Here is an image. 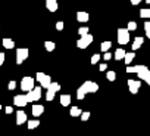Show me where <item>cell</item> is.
Wrapping results in <instances>:
<instances>
[{"label": "cell", "instance_id": "6da1fadb", "mask_svg": "<svg viewBox=\"0 0 150 136\" xmlns=\"http://www.w3.org/2000/svg\"><path fill=\"white\" fill-rule=\"evenodd\" d=\"M97 90H99V84L94 83V82L87 80V82L83 83V86L78 87V90H77V98L81 101V99H84V96H86L87 93H96Z\"/></svg>", "mask_w": 150, "mask_h": 136}, {"label": "cell", "instance_id": "7a4b0ae2", "mask_svg": "<svg viewBox=\"0 0 150 136\" xmlns=\"http://www.w3.org/2000/svg\"><path fill=\"white\" fill-rule=\"evenodd\" d=\"M127 73H135L140 80H144V79L149 76L150 70H149L146 65H134V67H129V65H128V67H127Z\"/></svg>", "mask_w": 150, "mask_h": 136}, {"label": "cell", "instance_id": "3957f363", "mask_svg": "<svg viewBox=\"0 0 150 136\" xmlns=\"http://www.w3.org/2000/svg\"><path fill=\"white\" fill-rule=\"evenodd\" d=\"M25 96H27V101H28V102H37V101L41 98V87H40V86H37V87L34 86L30 92H27Z\"/></svg>", "mask_w": 150, "mask_h": 136}, {"label": "cell", "instance_id": "277c9868", "mask_svg": "<svg viewBox=\"0 0 150 136\" xmlns=\"http://www.w3.org/2000/svg\"><path fill=\"white\" fill-rule=\"evenodd\" d=\"M91 43H93V36H91V34H84V36H81V37L78 39L77 47H78V49H87Z\"/></svg>", "mask_w": 150, "mask_h": 136}, {"label": "cell", "instance_id": "5b68a950", "mask_svg": "<svg viewBox=\"0 0 150 136\" xmlns=\"http://www.w3.org/2000/svg\"><path fill=\"white\" fill-rule=\"evenodd\" d=\"M118 43L119 44L129 43V30L128 28H119L118 30Z\"/></svg>", "mask_w": 150, "mask_h": 136}, {"label": "cell", "instance_id": "8992f818", "mask_svg": "<svg viewBox=\"0 0 150 136\" xmlns=\"http://www.w3.org/2000/svg\"><path fill=\"white\" fill-rule=\"evenodd\" d=\"M28 55H30V50H28L27 47H19V49H16V64L21 65L24 61H27Z\"/></svg>", "mask_w": 150, "mask_h": 136}, {"label": "cell", "instance_id": "52a82bcc", "mask_svg": "<svg viewBox=\"0 0 150 136\" xmlns=\"http://www.w3.org/2000/svg\"><path fill=\"white\" fill-rule=\"evenodd\" d=\"M35 79H37V82L41 84V87H44V89H47L49 84L52 83L50 76H47V74H44V73H37V74H35Z\"/></svg>", "mask_w": 150, "mask_h": 136}, {"label": "cell", "instance_id": "ba28073f", "mask_svg": "<svg viewBox=\"0 0 150 136\" xmlns=\"http://www.w3.org/2000/svg\"><path fill=\"white\" fill-rule=\"evenodd\" d=\"M34 86H35V82H34L33 77H22V80H21V89L24 92H30Z\"/></svg>", "mask_w": 150, "mask_h": 136}, {"label": "cell", "instance_id": "9c48e42d", "mask_svg": "<svg viewBox=\"0 0 150 136\" xmlns=\"http://www.w3.org/2000/svg\"><path fill=\"white\" fill-rule=\"evenodd\" d=\"M140 87H141V82L140 80H131V79L128 80V89H129V92L132 95H137Z\"/></svg>", "mask_w": 150, "mask_h": 136}, {"label": "cell", "instance_id": "30bf717a", "mask_svg": "<svg viewBox=\"0 0 150 136\" xmlns=\"http://www.w3.org/2000/svg\"><path fill=\"white\" fill-rule=\"evenodd\" d=\"M13 104H15L16 107H21V108H24V107L28 104V101H27V96H25V95H16V96L13 98Z\"/></svg>", "mask_w": 150, "mask_h": 136}, {"label": "cell", "instance_id": "8fae6325", "mask_svg": "<svg viewBox=\"0 0 150 136\" xmlns=\"http://www.w3.org/2000/svg\"><path fill=\"white\" fill-rule=\"evenodd\" d=\"M46 8H47V11H50V12H56L57 8H59L57 0H46Z\"/></svg>", "mask_w": 150, "mask_h": 136}, {"label": "cell", "instance_id": "7c38bea8", "mask_svg": "<svg viewBox=\"0 0 150 136\" xmlns=\"http://www.w3.org/2000/svg\"><path fill=\"white\" fill-rule=\"evenodd\" d=\"M27 120H28V118H27V114H25L24 111H18V112H16V124H18V126L24 124Z\"/></svg>", "mask_w": 150, "mask_h": 136}, {"label": "cell", "instance_id": "4fadbf2b", "mask_svg": "<svg viewBox=\"0 0 150 136\" xmlns=\"http://www.w3.org/2000/svg\"><path fill=\"white\" fill-rule=\"evenodd\" d=\"M90 19V15L87 12H77V21L78 22H87Z\"/></svg>", "mask_w": 150, "mask_h": 136}, {"label": "cell", "instance_id": "5bb4252c", "mask_svg": "<svg viewBox=\"0 0 150 136\" xmlns=\"http://www.w3.org/2000/svg\"><path fill=\"white\" fill-rule=\"evenodd\" d=\"M143 43H144V39H143V37H135L134 42H132V50L135 52L137 49H140V47L143 46Z\"/></svg>", "mask_w": 150, "mask_h": 136}, {"label": "cell", "instance_id": "9a60e30c", "mask_svg": "<svg viewBox=\"0 0 150 136\" xmlns=\"http://www.w3.org/2000/svg\"><path fill=\"white\" fill-rule=\"evenodd\" d=\"M43 112H44V107H43V105H34V107H33V114H34V117H40Z\"/></svg>", "mask_w": 150, "mask_h": 136}, {"label": "cell", "instance_id": "2e32d148", "mask_svg": "<svg viewBox=\"0 0 150 136\" xmlns=\"http://www.w3.org/2000/svg\"><path fill=\"white\" fill-rule=\"evenodd\" d=\"M134 58H135V53H134V52H128V53H125V56H124V62H125L127 65H129V64L134 61Z\"/></svg>", "mask_w": 150, "mask_h": 136}, {"label": "cell", "instance_id": "e0dca14e", "mask_svg": "<svg viewBox=\"0 0 150 136\" xmlns=\"http://www.w3.org/2000/svg\"><path fill=\"white\" fill-rule=\"evenodd\" d=\"M60 105L62 107H69L71 105V96L69 95H62L60 96Z\"/></svg>", "mask_w": 150, "mask_h": 136}, {"label": "cell", "instance_id": "ac0fdd59", "mask_svg": "<svg viewBox=\"0 0 150 136\" xmlns=\"http://www.w3.org/2000/svg\"><path fill=\"white\" fill-rule=\"evenodd\" d=\"M3 46L6 47V49H13L15 47V42L12 40V39H3Z\"/></svg>", "mask_w": 150, "mask_h": 136}, {"label": "cell", "instance_id": "d6986e66", "mask_svg": "<svg viewBox=\"0 0 150 136\" xmlns=\"http://www.w3.org/2000/svg\"><path fill=\"white\" fill-rule=\"evenodd\" d=\"M81 108H78V107H72L71 108V111H69V114H71V117H80L81 115Z\"/></svg>", "mask_w": 150, "mask_h": 136}, {"label": "cell", "instance_id": "ffe728a7", "mask_svg": "<svg viewBox=\"0 0 150 136\" xmlns=\"http://www.w3.org/2000/svg\"><path fill=\"white\" fill-rule=\"evenodd\" d=\"M125 53H127V52H125L124 49H116V52H115V55H113V56H115V59H116V61H121V59H124Z\"/></svg>", "mask_w": 150, "mask_h": 136}, {"label": "cell", "instance_id": "44dd1931", "mask_svg": "<svg viewBox=\"0 0 150 136\" xmlns=\"http://www.w3.org/2000/svg\"><path fill=\"white\" fill-rule=\"evenodd\" d=\"M27 124H28V129H35L40 126V120H27Z\"/></svg>", "mask_w": 150, "mask_h": 136}, {"label": "cell", "instance_id": "7402d4cb", "mask_svg": "<svg viewBox=\"0 0 150 136\" xmlns=\"http://www.w3.org/2000/svg\"><path fill=\"white\" fill-rule=\"evenodd\" d=\"M110 47H112V42H103V43L100 44V50H102V52H108Z\"/></svg>", "mask_w": 150, "mask_h": 136}, {"label": "cell", "instance_id": "603a6c76", "mask_svg": "<svg viewBox=\"0 0 150 136\" xmlns=\"http://www.w3.org/2000/svg\"><path fill=\"white\" fill-rule=\"evenodd\" d=\"M44 47H46L47 52H53L54 47H56V44H54L53 42H44Z\"/></svg>", "mask_w": 150, "mask_h": 136}, {"label": "cell", "instance_id": "cb8c5ba5", "mask_svg": "<svg viewBox=\"0 0 150 136\" xmlns=\"http://www.w3.org/2000/svg\"><path fill=\"white\" fill-rule=\"evenodd\" d=\"M54 93H56V92H54L53 89H49V87H47V93H46V99H47V101H53V99H54Z\"/></svg>", "mask_w": 150, "mask_h": 136}, {"label": "cell", "instance_id": "d4e9b609", "mask_svg": "<svg viewBox=\"0 0 150 136\" xmlns=\"http://www.w3.org/2000/svg\"><path fill=\"white\" fill-rule=\"evenodd\" d=\"M140 16L144 18V19H149L150 18V9H141L140 11Z\"/></svg>", "mask_w": 150, "mask_h": 136}, {"label": "cell", "instance_id": "484cf974", "mask_svg": "<svg viewBox=\"0 0 150 136\" xmlns=\"http://www.w3.org/2000/svg\"><path fill=\"white\" fill-rule=\"evenodd\" d=\"M106 77H108V80H109V82H115L116 74H115V71H108V73H106Z\"/></svg>", "mask_w": 150, "mask_h": 136}, {"label": "cell", "instance_id": "4316f807", "mask_svg": "<svg viewBox=\"0 0 150 136\" xmlns=\"http://www.w3.org/2000/svg\"><path fill=\"white\" fill-rule=\"evenodd\" d=\"M144 31H146L147 39H150V21H146L144 22Z\"/></svg>", "mask_w": 150, "mask_h": 136}, {"label": "cell", "instance_id": "83f0119b", "mask_svg": "<svg viewBox=\"0 0 150 136\" xmlns=\"http://www.w3.org/2000/svg\"><path fill=\"white\" fill-rule=\"evenodd\" d=\"M127 28H128L129 31H135V30H137V22H135V21H129Z\"/></svg>", "mask_w": 150, "mask_h": 136}, {"label": "cell", "instance_id": "f1b7e54d", "mask_svg": "<svg viewBox=\"0 0 150 136\" xmlns=\"http://www.w3.org/2000/svg\"><path fill=\"white\" fill-rule=\"evenodd\" d=\"M78 34H80V36L88 34V27H80V28H78Z\"/></svg>", "mask_w": 150, "mask_h": 136}, {"label": "cell", "instance_id": "f546056e", "mask_svg": "<svg viewBox=\"0 0 150 136\" xmlns=\"http://www.w3.org/2000/svg\"><path fill=\"white\" fill-rule=\"evenodd\" d=\"M99 61H100V55H99V53H94V55L91 56V64L94 65V64H97Z\"/></svg>", "mask_w": 150, "mask_h": 136}, {"label": "cell", "instance_id": "4dcf8cb0", "mask_svg": "<svg viewBox=\"0 0 150 136\" xmlns=\"http://www.w3.org/2000/svg\"><path fill=\"white\" fill-rule=\"evenodd\" d=\"M90 115H91V114H90L88 111H86V112H81V115H80V117H81V120H83V121H87V120L90 118Z\"/></svg>", "mask_w": 150, "mask_h": 136}, {"label": "cell", "instance_id": "1f68e13d", "mask_svg": "<svg viewBox=\"0 0 150 136\" xmlns=\"http://www.w3.org/2000/svg\"><path fill=\"white\" fill-rule=\"evenodd\" d=\"M63 27H65V24H63L62 21L56 22V30H57V31H62V30H63Z\"/></svg>", "mask_w": 150, "mask_h": 136}, {"label": "cell", "instance_id": "d6a6232c", "mask_svg": "<svg viewBox=\"0 0 150 136\" xmlns=\"http://www.w3.org/2000/svg\"><path fill=\"white\" fill-rule=\"evenodd\" d=\"M103 59H105V61H110V59H112V53H109V50H108V52H105Z\"/></svg>", "mask_w": 150, "mask_h": 136}, {"label": "cell", "instance_id": "836d02e7", "mask_svg": "<svg viewBox=\"0 0 150 136\" xmlns=\"http://www.w3.org/2000/svg\"><path fill=\"white\" fill-rule=\"evenodd\" d=\"M15 87H16V82H13V80H12V82H9V86H8V89H9V90H13Z\"/></svg>", "mask_w": 150, "mask_h": 136}, {"label": "cell", "instance_id": "e575fe53", "mask_svg": "<svg viewBox=\"0 0 150 136\" xmlns=\"http://www.w3.org/2000/svg\"><path fill=\"white\" fill-rule=\"evenodd\" d=\"M5 58H6L5 53H3V52H0V65H3V64H5Z\"/></svg>", "mask_w": 150, "mask_h": 136}, {"label": "cell", "instance_id": "d590c367", "mask_svg": "<svg viewBox=\"0 0 150 136\" xmlns=\"http://www.w3.org/2000/svg\"><path fill=\"white\" fill-rule=\"evenodd\" d=\"M106 68H108L106 64H100V65H99V70H100V71H106Z\"/></svg>", "mask_w": 150, "mask_h": 136}, {"label": "cell", "instance_id": "8d00e7d4", "mask_svg": "<svg viewBox=\"0 0 150 136\" xmlns=\"http://www.w3.org/2000/svg\"><path fill=\"white\" fill-rule=\"evenodd\" d=\"M5 111H6V114H12L13 108H12V107H6V108H5Z\"/></svg>", "mask_w": 150, "mask_h": 136}, {"label": "cell", "instance_id": "74e56055", "mask_svg": "<svg viewBox=\"0 0 150 136\" xmlns=\"http://www.w3.org/2000/svg\"><path fill=\"white\" fill-rule=\"evenodd\" d=\"M131 2V5H134V6H137L138 3H141V0H129Z\"/></svg>", "mask_w": 150, "mask_h": 136}, {"label": "cell", "instance_id": "f35d334b", "mask_svg": "<svg viewBox=\"0 0 150 136\" xmlns=\"http://www.w3.org/2000/svg\"><path fill=\"white\" fill-rule=\"evenodd\" d=\"M144 82H146V83H147V84L150 86V73H149V76H147V77L144 79Z\"/></svg>", "mask_w": 150, "mask_h": 136}, {"label": "cell", "instance_id": "ab89813d", "mask_svg": "<svg viewBox=\"0 0 150 136\" xmlns=\"http://www.w3.org/2000/svg\"><path fill=\"white\" fill-rule=\"evenodd\" d=\"M146 3H147V5H150V0H146Z\"/></svg>", "mask_w": 150, "mask_h": 136}, {"label": "cell", "instance_id": "60d3db41", "mask_svg": "<svg viewBox=\"0 0 150 136\" xmlns=\"http://www.w3.org/2000/svg\"><path fill=\"white\" fill-rule=\"evenodd\" d=\"M0 110H2V105H0Z\"/></svg>", "mask_w": 150, "mask_h": 136}]
</instances>
